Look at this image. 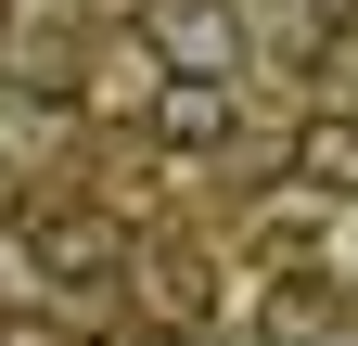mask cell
<instances>
[{
	"label": "cell",
	"instance_id": "obj_1",
	"mask_svg": "<svg viewBox=\"0 0 358 346\" xmlns=\"http://www.w3.org/2000/svg\"><path fill=\"white\" fill-rule=\"evenodd\" d=\"M26 270L52 282V295L115 282V270H128V231H115V205H26Z\"/></svg>",
	"mask_w": 358,
	"mask_h": 346
},
{
	"label": "cell",
	"instance_id": "obj_2",
	"mask_svg": "<svg viewBox=\"0 0 358 346\" xmlns=\"http://www.w3.org/2000/svg\"><path fill=\"white\" fill-rule=\"evenodd\" d=\"M128 26L166 52V77H231L243 64V13H231V0H141Z\"/></svg>",
	"mask_w": 358,
	"mask_h": 346
},
{
	"label": "cell",
	"instance_id": "obj_3",
	"mask_svg": "<svg viewBox=\"0 0 358 346\" xmlns=\"http://www.w3.org/2000/svg\"><path fill=\"white\" fill-rule=\"evenodd\" d=\"M141 128H154V154H166V167H205V154H231V141H243V103H231V77H166Z\"/></svg>",
	"mask_w": 358,
	"mask_h": 346
},
{
	"label": "cell",
	"instance_id": "obj_4",
	"mask_svg": "<svg viewBox=\"0 0 358 346\" xmlns=\"http://www.w3.org/2000/svg\"><path fill=\"white\" fill-rule=\"evenodd\" d=\"M154 90H166V52H154L141 26H128L115 52H90V77H77V103H90V116H154Z\"/></svg>",
	"mask_w": 358,
	"mask_h": 346
},
{
	"label": "cell",
	"instance_id": "obj_5",
	"mask_svg": "<svg viewBox=\"0 0 358 346\" xmlns=\"http://www.w3.org/2000/svg\"><path fill=\"white\" fill-rule=\"evenodd\" d=\"M294 193L307 205H358V116H307L294 128Z\"/></svg>",
	"mask_w": 358,
	"mask_h": 346
},
{
	"label": "cell",
	"instance_id": "obj_6",
	"mask_svg": "<svg viewBox=\"0 0 358 346\" xmlns=\"http://www.w3.org/2000/svg\"><path fill=\"white\" fill-rule=\"evenodd\" d=\"M333 333V282H282L268 295V346H320Z\"/></svg>",
	"mask_w": 358,
	"mask_h": 346
},
{
	"label": "cell",
	"instance_id": "obj_7",
	"mask_svg": "<svg viewBox=\"0 0 358 346\" xmlns=\"http://www.w3.org/2000/svg\"><path fill=\"white\" fill-rule=\"evenodd\" d=\"M0 346H77V333H64L52 308H26V321H0Z\"/></svg>",
	"mask_w": 358,
	"mask_h": 346
},
{
	"label": "cell",
	"instance_id": "obj_8",
	"mask_svg": "<svg viewBox=\"0 0 358 346\" xmlns=\"http://www.w3.org/2000/svg\"><path fill=\"white\" fill-rule=\"evenodd\" d=\"M141 346H205V333H192V321H154V333H141Z\"/></svg>",
	"mask_w": 358,
	"mask_h": 346
},
{
	"label": "cell",
	"instance_id": "obj_9",
	"mask_svg": "<svg viewBox=\"0 0 358 346\" xmlns=\"http://www.w3.org/2000/svg\"><path fill=\"white\" fill-rule=\"evenodd\" d=\"M0 39H13V0H0Z\"/></svg>",
	"mask_w": 358,
	"mask_h": 346
}]
</instances>
